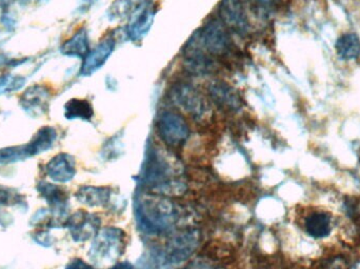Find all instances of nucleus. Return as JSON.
Listing matches in <instances>:
<instances>
[{
    "label": "nucleus",
    "instance_id": "obj_1",
    "mask_svg": "<svg viewBox=\"0 0 360 269\" xmlns=\"http://www.w3.org/2000/svg\"><path fill=\"white\" fill-rule=\"evenodd\" d=\"M176 171L170 159L160 148L149 144L146 159L137 178L139 186L158 192V194L180 195L186 186L180 180L173 179Z\"/></svg>",
    "mask_w": 360,
    "mask_h": 269
},
{
    "label": "nucleus",
    "instance_id": "obj_2",
    "mask_svg": "<svg viewBox=\"0 0 360 269\" xmlns=\"http://www.w3.org/2000/svg\"><path fill=\"white\" fill-rule=\"evenodd\" d=\"M134 213L139 230L149 235L169 232L177 221L174 205L167 199L152 195H137Z\"/></svg>",
    "mask_w": 360,
    "mask_h": 269
},
{
    "label": "nucleus",
    "instance_id": "obj_3",
    "mask_svg": "<svg viewBox=\"0 0 360 269\" xmlns=\"http://www.w3.org/2000/svg\"><path fill=\"white\" fill-rule=\"evenodd\" d=\"M126 245V232L118 228H105L93 238L89 257L98 265L113 263L120 256Z\"/></svg>",
    "mask_w": 360,
    "mask_h": 269
},
{
    "label": "nucleus",
    "instance_id": "obj_4",
    "mask_svg": "<svg viewBox=\"0 0 360 269\" xmlns=\"http://www.w3.org/2000/svg\"><path fill=\"white\" fill-rule=\"evenodd\" d=\"M200 48L213 57L228 56L233 51L232 39L226 27L217 20L205 23L198 32L194 34Z\"/></svg>",
    "mask_w": 360,
    "mask_h": 269
},
{
    "label": "nucleus",
    "instance_id": "obj_5",
    "mask_svg": "<svg viewBox=\"0 0 360 269\" xmlns=\"http://www.w3.org/2000/svg\"><path fill=\"white\" fill-rule=\"evenodd\" d=\"M36 190L48 204L49 211L54 218L55 228H65V223L70 217V198L68 192L61 186L44 180L38 182Z\"/></svg>",
    "mask_w": 360,
    "mask_h": 269
},
{
    "label": "nucleus",
    "instance_id": "obj_6",
    "mask_svg": "<svg viewBox=\"0 0 360 269\" xmlns=\"http://www.w3.org/2000/svg\"><path fill=\"white\" fill-rule=\"evenodd\" d=\"M156 128L160 139L171 147H179L190 136L188 122L176 112H162L158 116Z\"/></svg>",
    "mask_w": 360,
    "mask_h": 269
},
{
    "label": "nucleus",
    "instance_id": "obj_7",
    "mask_svg": "<svg viewBox=\"0 0 360 269\" xmlns=\"http://www.w3.org/2000/svg\"><path fill=\"white\" fill-rule=\"evenodd\" d=\"M101 220L95 214L80 209L68 218L65 228H68L72 239L75 242L82 243L94 238L101 230Z\"/></svg>",
    "mask_w": 360,
    "mask_h": 269
},
{
    "label": "nucleus",
    "instance_id": "obj_8",
    "mask_svg": "<svg viewBox=\"0 0 360 269\" xmlns=\"http://www.w3.org/2000/svg\"><path fill=\"white\" fill-rule=\"evenodd\" d=\"M51 90L46 84H36L25 88L19 97V105L30 117H41L50 107Z\"/></svg>",
    "mask_w": 360,
    "mask_h": 269
},
{
    "label": "nucleus",
    "instance_id": "obj_9",
    "mask_svg": "<svg viewBox=\"0 0 360 269\" xmlns=\"http://www.w3.org/2000/svg\"><path fill=\"white\" fill-rule=\"evenodd\" d=\"M171 98L180 109L195 118H201L207 112L205 97L188 84H177L171 90Z\"/></svg>",
    "mask_w": 360,
    "mask_h": 269
},
{
    "label": "nucleus",
    "instance_id": "obj_10",
    "mask_svg": "<svg viewBox=\"0 0 360 269\" xmlns=\"http://www.w3.org/2000/svg\"><path fill=\"white\" fill-rule=\"evenodd\" d=\"M197 232H186L174 237L162 253V262L166 264H179L191 257L198 247Z\"/></svg>",
    "mask_w": 360,
    "mask_h": 269
},
{
    "label": "nucleus",
    "instance_id": "obj_11",
    "mask_svg": "<svg viewBox=\"0 0 360 269\" xmlns=\"http://www.w3.org/2000/svg\"><path fill=\"white\" fill-rule=\"evenodd\" d=\"M218 12L222 25L231 31L238 35L249 32V19L240 0H221Z\"/></svg>",
    "mask_w": 360,
    "mask_h": 269
},
{
    "label": "nucleus",
    "instance_id": "obj_12",
    "mask_svg": "<svg viewBox=\"0 0 360 269\" xmlns=\"http://www.w3.org/2000/svg\"><path fill=\"white\" fill-rule=\"evenodd\" d=\"M116 41L113 36L103 38L93 50H90L86 57L82 59L80 67V76L90 77L93 74L101 69L109 60L115 50Z\"/></svg>",
    "mask_w": 360,
    "mask_h": 269
},
{
    "label": "nucleus",
    "instance_id": "obj_13",
    "mask_svg": "<svg viewBox=\"0 0 360 269\" xmlns=\"http://www.w3.org/2000/svg\"><path fill=\"white\" fill-rule=\"evenodd\" d=\"M46 175L56 183H68L75 177L76 160L68 152H59L50 159L44 166Z\"/></svg>",
    "mask_w": 360,
    "mask_h": 269
},
{
    "label": "nucleus",
    "instance_id": "obj_14",
    "mask_svg": "<svg viewBox=\"0 0 360 269\" xmlns=\"http://www.w3.org/2000/svg\"><path fill=\"white\" fill-rule=\"evenodd\" d=\"M156 11L153 6L147 4L131 17L127 27V36L133 42L141 41L151 29L155 20Z\"/></svg>",
    "mask_w": 360,
    "mask_h": 269
},
{
    "label": "nucleus",
    "instance_id": "obj_15",
    "mask_svg": "<svg viewBox=\"0 0 360 269\" xmlns=\"http://www.w3.org/2000/svg\"><path fill=\"white\" fill-rule=\"evenodd\" d=\"M114 190L109 186L82 185L76 192V200L88 207H108L113 204Z\"/></svg>",
    "mask_w": 360,
    "mask_h": 269
},
{
    "label": "nucleus",
    "instance_id": "obj_16",
    "mask_svg": "<svg viewBox=\"0 0 360 269\" xmlns=\"http://www.w3.org/2000/svg\"><path fill=\"white\" fill-rule=\"evenodd\" d=\"M209 94L212 100L222 109L236 112L243 107V103L240 95L226 82H212L209 86Z\"/></svg>",
    "mask_w": 360,
    "mask_h": 269
},
{
    "label": "nucleus",
    "instance_id": "obj_17",
    "mask_svg": "<svg viewBox=\"0 0 360 269\" xmlns=\"http://www.w3.org/2000/svg\"><path fill=\"white\" fill-rule=\"evenodd\" d=\"M90 52V39L86 27L77 29L69 39L65 40L60 46V53L63 56L84 59Z\"/></svg>",
    "mask_w": 360,
    "mask_h": 269
},
{
    "label": "nucleus",
    "instance_id": "obj_18",
    "mask_svg": "<svg viewBox=\"0 0 360 269\" xmlns=\"http://www.w3.org/2000/svg\"><path fill=\"white\" fill-rule=\"evenodd\" d=\"M304 230L312 238H327L332 232L331 215L327 211H313L304 220Z\"/></svg>",
    "mask_w": 360,
    "mask_h": 269
},
{
    "label": "nucleus",
    "instance_id": "obj_19",
    "mask_svg": "<svg viewBox=\"0 0 360 269\" xmlns=\"http://www.w3.org/2000/svg\"><path fill=\"white\" fill-rule=\"evenodd\" d=\"M38 156L33 142L30 140L20 145L6 146L0 148V165L13 164Z\"/></svg>",
    "mask_w": 360,
    "mask_h": 269
},
{
    "label": "nucleus",
    "instance_id": "obj_20",
    "mask_svg": "<svg viewBox=\"0 0 360 269\" xmlns=\"http://www.w3.org/2000/svg\"><path fill=\"white\" fill-rule=\"evenodd\" d=\"M63 115L67 120L91 122L94 117V109L86 99L72 98L63 105Z\"/></svg>",
    "mask_w": 360,
    "mask_h": 269
},
{
    "label": "nucleus",
    "instance_id": "obj_21",
    "mask_svg": "<svg viewBox=\"0 0 360 269\" xmlns=\"http://www.w3.org/2000/svg\"><path fill=\"white\" fill-rule=\"evenodd\" d=\"M335 50L342 60H356L360 56V38L355 33L342 34L336 41Z\"/></svg>",
    "mask_w": 360,
    "mask_h": 269
},
{
    "label": "nucleus",
    "instance_id": "obj_22",
    "mask_svg": "<svg viewBox=\"0 0 360 269\" xmlns=\"http://www.w3.org/2000/svg\"><path fill=\"white\" fill-rule=\"evenodd\" d=\"M145 4H147V0H116L110 6L108 17L112 21L128 18L139 12Z\"/></svg>",
    "mask_w": 360,
    "mask_h": 269
},
{
    "label": "nucleus",
    "instance_id": "obj_23",
    "mask_svg": "<svg viewBox=\"0 0 360 269\" xmlns=\"http://www.w3.org/2000/svg\"><path fill=\"white\" fill-rule=\"evenodd\" d=\"M25 84H27V78L21 75L6 74L0 76V96L18 92L21 88H25Z\"/></svg>",
    "mask_w": 360,
    "mask_h": 269
},
{
    "label": "nucleus",
    "instance_id": "obj_24",
    "mask_svg": "<svg viewBox=\"0 0 360 269\" xmlns=\"http://www.w3.org/2000/svg\"><path fill=\"white\" fill-rule=\"evenodd\" d=\"M120 137L111 138L109 142L105 144V150H103V159L113 160L120 156Z\"/></svg>",
    "mask_w": 360,
    "mask_h": 269
},
{
    "label": "nucleus",
    "instance_id": "obj_25",
    "mask_svg": "<svg viewBox=\"0 0 360 269\" xmlns=\"http://www.w3.org/2000/svg\"><path fill=\"white\" fill-rule=\"evenodd\" d=\"M32 238L34 239L36 243L44 247H52L53 243H54V238H53L52 235L46 230H38L32 236Z\"/></svg>",
    "mask_w": 360,
    "mask_h": 269
},
{
    "label": "nucleus",
    "instance_id": "obj_26",
    "mask_svg": "<svg viewBox=\"0 0 360 269\" xmlns=\"http://www.w3.org/2000/svg\"><path fill=\"white\" fill-rule=\"evenodd\" d=\"M65 269H96L94 266L91 265L88 262L84 260L79 259V258H75V259L71 260L69 263L67 264Z\"/></svg>",
    "mask_w": 360,
    "mask_h": 269
},
{
    "label": "nucleus",
    "instance_id": "obj_27",
    "mask_svg": "<svg viewBox=\"0 0 360 269\" xmlns=\"http://www.w3.org/2000/svg\"><path fill=\"white\" fill-rule=\"evenodd\" d=\"M98 0H79L76 6L75 12L77 14H84L88 12L93 6H94Z\"/></svg>",
    "mask_w": 360,
    "mask_h": 269
},
{
    "label": "nucleus",
    "instance_id": "obj_28",
    "mask_svg": "<svg viewBox=\"0 0 360 269\" xmlns=\"http://www.w3.org/2000/svg\"><path fill=\"white\" fill-rule=\"evenodd\" d=\"M11 194L8 188L0 186V206H10Z\"/></svg>",
    "mask_w": 360,
    "mask_h": 269
},
{
    "label": "nucleus",
    "instance_id": "obj_29",
    "mask_svg": "<svg viewBox=\"0 0 360 269\" xmlns=\"http://www.w3.org/2000/svg\"><path fill=\"white\" fill-rule=\"evenodd\" d=\"M110 269H135L134 265L130 262L128 261H122L117 262V263L114 264Z\"/></svg>",
    "mask_w": 360,
    "mask_h": 269
},
{
    "label": "nucleus",
    "instance_id": "obj_30",
    "mask_svg": "<svg viewBox=\"0 0 360 269\" xmlns=\"http://www.w3.org/2000/svg\"><path fill=\"white\" fill-rule=\"evenodd\" d=\"M256 1H257L258 4H262V6H275V4H277V2H278L279 0H256Z\"/></svg>",
    "mask_w": 360,
    "mask_h": 269
},
{
    "label": "nucleus",
    "instance_id": "obj_31",
    "mask_svg": "<svg viewBox=\"0 0 360 269\" xmlns=\"http://www.w3.org/2000/svg\"><path fill=\"white\" fill-rule=\"evenodd\" d=\"M8 63V59L4 58V57L0 56V65H6Z\"/></svg>",
    "mask_w": 360,
    "mask_h": 269
},
{
    "label": "nucleus",
    "instance_id": "obj_32",
    "mask_svg": "<svg viewBox=\"0 0 360 269\" xmlns=\"http://www.w3.org/2000/svg\"><path fill=\"white\" fill-rule=\"evenodd\" d=\"M352 269H360V262L359 263H357L356 265H355Z\"/></svg>",
    "mask_w": 360,
    "mask_h": 269
}]
</instances>
